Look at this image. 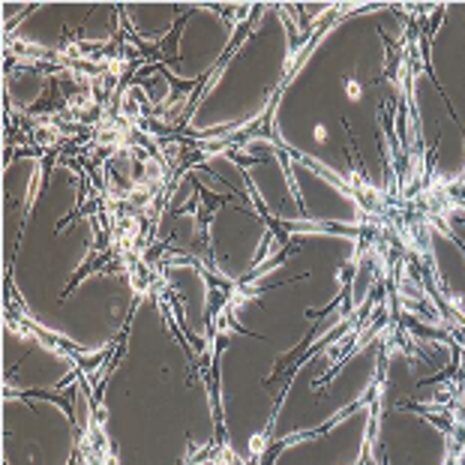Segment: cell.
I'll list each match as a JSON object with an SVG mask.
<instances>
[{
	"instance_id": "52a82bcc",
	"label": "cell",
	"mask_w": 465,
	"mask_h": 465,
	"mask_svg": "<svg viewBox=\"0 0 465 465\" xmlns=\"http://www.w3.org/2000/svg\"><path fill=\"white\" fill-rule=\"evenodd\" d=\"M6 393H45L64 388L73 379V361L54 345L39 342L36 336L6 322Z\"/></svg>"
},
{
	"instance_id": "ba28073f",
	"label": "cell",
	"mask_w": 465,
	"mask_h": 465,
	"mask_svg": "<svg viewBox=\"0 0 465 465\" xmlns=\"http://www.w3.org/2000/svg\"><path fill=\"white\" fill-rule=\"evenodd\" d=\"M372 430V409L361 405L345 420H333L328 432L312 439L282 441L271 465H358L366 453V439Z\"/></svg>"
},
{
	"instance_id": "30bf717a",
	"label": "cell",
	"mask_w": 465,
	"mask_h": 465,
	"mask_svg": "<svg viewBox=\"0 0 465 465\" xmlns=\"http://www.w3.org/2000/svg\"><path fill=\"white\" fill-rule=\"evenodd\" d=\"M168 285L183 315V328L195 340L207 336V306H211V289H207L204 273L195 264H172L168 267Z\"/></svg>"
},
{
	"instance_id": "8992f818",
	"label": "cell",
	"mask_w": 465,
	"mask_h": 465,
	"mask_svg": "<svg viewBox=\"0 0 465 465\" xmlns=\"http://www.w3.org/2000/svg\"><path fill=\"white\" fill-rule=\"evenodd\" d=\"M372 427L379 465H448V432L430 414L414 409L393 414L388 405H379Z\"/></svg>"
},
{
	"instance_id": "6da1fadb",
	"label": "cell",
	"mask_w": 465,
	"mask_h": 465,
	"mask_svg": "<svg viewBox=\"0 0 465 465\" xmlns=\"http://www.w3.org/2000/svg\"><path fill=\"white\" fill-rule=\"evenodd\" d=\"M381 15L384 6H379V15L375 9L354 15V57H345L342 27H331L289 82L324 96L322 124L292 144L294 156L312 163L331 126H336L342 138L331 174L366 193L388 190L397 181L400 160L397 124L405 82V22L391 31L379 27Z\"/></svg>"
},
{
	"instance_id": "8fae6325",
	"label": "cell",
	"mask_w": 465,
	"mask_h": 465,
	"mask_svg": "<svg viewBox=\"0 0 465 465\" xmlns=\"http://www.w3.org/2000/svg\"><path fill=\"white\" fill-rule=\"evenodd\" d=\"M199 465H220V462H199Z\"/></svg>"
},
{
	"instance_id": "9c48e42d",
	"label": "cell",
	"mask_w": 465,
	"mask_h": 465,
	"mask_svg": "<svg viewBox=\"0 0 465 465\" xmlns=\"http://www.w3.org/2000/svg\"><path fill=\"white\" fill-rule=\"evenodd\" d=\"M289 172L298 195L301 213L306 225H361L363 207L354 202V195L345 190V183L336 181L324 168L289 156Z\"/></svg>"
},
{
	"instance_id": "7a4b0ae2",
	"label": "cell",
	"mask_w": 465,
	"mask_h": 465,
	"mask_svg": "<svg viewBox=\"0 0 465 465\" xmlns=\"http://www.w3.org/2000/svg\"><path fill=\"white\" fill-rule=\"evenodd\" d=\"M114 465H190L216 439L204 379L153 298L138 301L130 340L103 388Z\"/></svg>"
},
{
	"instance_id": "277c9868",
	"label": "cell",
	"mask_w": 465,
	"mask_h": 465,
	"mask_svg": "<svg viewBox=\"0 0 465 465\" xmlns=\"http://www.w3.org/2000/svg\"><path fill=\"white\" fill-rule=\"evenodd\" d=\"M190 202L207 213L204 223H199L177 211L174 225H168L174 232L177 250L202 252L199 246H204V255L211 259L213 273L220 280L237 282L246 273H252L267 252L264 246L271 243V225L262 216L264 204L255 193L250 174L241 172L234 156L229 163V177H225V199L207 207L190 193Z\"/></svg>"
},
{
	"instance_id": "3957f363",
	"label": "cell",
	"mask_w": 465,
	"mask_h": 465,
	"mask_svg": "<svg viewBox=\"0 0 465 465\" xmlns=\"http://www.w3.org/2000/svg\"><path fill=\"white\" fill-rule=\"evenodd\" d=\"M294 54V34L280 6H259L252 34L225 61L190 114L193 133H213L259 117L273 100Z\"/></svg>"
},
{
	"instance_id": "5b68a950",
	"label": "cell",
	"mask_w": 465,
	"mask_h": 465,
	"mask_svg": "<svg viewBox=\"0 0 465 465\" xmlns=\"http://www.w3.org/2000/svg\"><path fill=\"white\" fill-rule=\"evenodd\" d=\"M6 465H69L75 423L45 393H6Z\"/></svg>"
}]
</instances>
